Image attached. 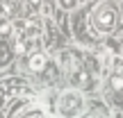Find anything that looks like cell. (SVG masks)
<instances>
[{"label":"cell","mask_w":123,"mask_h":118,"mask_svg":"<svg viewBox=\"0 0 123 118\" xmlns=\"http://www.w3.org/2000/svg\"><path fill=\"white\" fill-rule=\"evenodd\" d=\"M91 25L96 32L100 34H107V32L114 30L116 25V7L114 2H100L91 14Z\"/></svg>","instance_id":"obj_1"},{"label":"cell","mask_w":123,"mask_h":118,"mask_svg":"<svg viewBox=\"0 0 123 118\" xmlns=\"http://www.w3.org/2000/svg\"><path fill=\"white\" fill-rule=\"evenodd\" d=\"M78 2H80V0H57V5H59L62 9H73Z\"/></svg>","instance_id":"obj_6"},{"label":"cell","mask_w":123,"mask_h":118,"mask_svg":"<svg viewBox=\"0 0 123 118\" xmlns=\"http://www.w3.org/2000/svg\"><path fill=\"white\" fill-rule=\"evenodd\" d=\"M89 118H103V116H89Z\"/></svg>","instance_id":"obj_8"},{"label":"cell","mask_w":123,"mask_h":118,"mask_svg":"<svg viewBox=\"0 0 123 118\" xmlns=\"http://www.w3.org/2000/svg\"><path fill=\"white\" fill-rule=\"evenodd\" d=\"M27 2H30V7H39V5H41V0H27Z\"/></svg>","instance_id":"obj_7"},{"label":"cell","mask_w":123,"mask_h":118,"mask_svg":"<svg viewBox=\"0 0 123 118\" xmlns=\"http://www.w3.org/2000/svg\"><path fill=\"white\" fill-rule=\"evenodd\" d=\"M107 86L116 98L123 100V59H114L112 61L110 75H107Z\"/></svg>","instance_id":"obj_3"},{"label":"cell","mask_w":123,"mask_h":118,"mask_svg":"<svg viewBox=\"0 0 123 118\" xmlns=\"http://www.w3.org/2000/svg\"><path fill=\"white\" fill-rule=\"evenodd\" d=\"M27 66H30V70H34V73H39V70H43L46 68V57L43 55H32L30 57V61H27Z\"/></svg>","instance_id":"obj_4"},{"label":"cell","mask_w":123,"mask_h":118,"mask_svg":"<svg viewBox=\"0 0 123 118\" xmlns=\"http://www.w3.org/2000/svg\"><path fill=\"white\" fill-rule=\"evenodd\" d=\"M59 116L64 118H78L84 111V98L78 91H64L59 96Z\"/></svg>","instance_id":"obj_2"},{"label":"cell","mask_w":123,"mask_h":118,"mask_svg":"<svg viewBox=\"0 0 123 118\" xmlns=\"http://www.w3.org/2000/svg\"><path fill=\"white\" fill-rule=\"evenodd\" d=\"M14 14V5L9 0H0V18H9Z\"/></svg>","instance_id":"obj_5"}]
</instances>
